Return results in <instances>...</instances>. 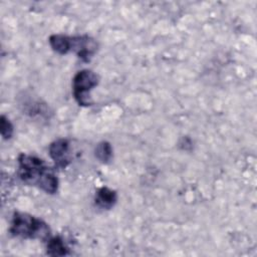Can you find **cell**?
<instances>
[{"instance_id": "cell-1", "label": "cell", "mask_w": 257, "mask_h": 257, "mask_svg": "<svg viewBox=\"0 0 257 257\" xmlns=\"http://www.w3.org/2000/svg\"><path fill=\"white\" fill-rule=\"evenodd\" d=\"M19 177L27 185L35 186L47 194L58 190V179L54 172L39 158L21 154L18 157Z\"/></svg>"}, {"instance_id": "cell-6", "label": "cell", "mask_w": 257, "mask_h": 257, "mask_svg": "<svg viewBox=\"0 0 257 257\" xmlns=\"http://www.w3.org/2000/svg\"><path fill=\"white\" fill-rule=\"evenodd\" d=\"M117 195L114 190H111L107 187H101L97 190L94 197V203L95 205L104 210L111 209L114 204L116 203Z\"/></svg>"}, {"instance_id": "cell-3", "label": "cell", "mask_w": 257, "mask_h": 257, "mask_svg": "<svg viewBox=\"0 0 257 257\" xmlns=\"http://www.w3.org/2000/svg\"><path fill=\"white\" fill-rule=\"evenodd\" d=\"M98 75L90 69H82L73 76L72 90L76 102L81 106L91 104L90 91L98 84Z\"/></svg>"}, {"instance_id": "cell-8", "label": "cell", "mask_w": 257, "mask_h": 257, "mask_svg": "<svg viewBox=\"0 0 257 257\" xmlns=\"http://www.w3.org/2000/svg\"><path fill=\"white\" fill-rule=\"evenodd\" d=\"M48 42L51 48L59 54H66L67 52L70 51L69 36L62 35V34H53L49 37Z\"/></svg>"}, {"instance_id": "cell-5", "label": "cell", "mask_w": 257, "mask_h": 257, "mask_svg": "<svg viewBox=\"0 0 257 257\" xmlns=\"http://www.w3.org/2000/svg\"><path fill=\"white\" fill-rule=\"evenodd\" d=\"M49 156L59 169L66 168L70 163L69 143L67 140L58 139L52 142L49 146Z\"/></svg>"}, {"instance_id": "cell-10", "label": "cell", "mask_w": 257, "mask_h": 257, "mask_svg": "<svg viewBox=\"0 0 257 257\" xmlns=\"http://www.w3.org/2000/svg\"><path fill=\"white\" fill-rule=\"evenodd\" d=\"M0 133L4 140H9L13 135V124L4 114L0 117Z\"/></svg>"}, {"instance_id": "cell-7", "label": "cell", "mask_w": 257, "mask_h": 257, "mask_svg": "<svg viewBox=\"0 0 257 257\" xmlns=\"http://www.w3.org/2000/svg\"><path fill=\"white\" fill-rule=\"evenodd\" d=\"M46 253L50 256H64L68 254V247L59 236L51 237L47 240Z\"/></svg>"}, {"instance_id": "cell-2", "label": "cell", "mask_w": 257, "mask_h": 257, "mask_svg": "<svg viewBox=\"0 0 257 257\" xmlns=\"http://www.w3.org/2000/svg\"><path fill=\"white\" fill-rule=\"evenodd\" d=\"M9 231L15 237L39 240H48L51 233L49 226L43 220L23 212L13 214Z\"/></svg>"}, {"instance_id": "cell-4", "label": "cell", "mask_w": 257, "mask_h": 257, "mask_svg": "<svg viewBox=\"0 0 257 257\" xmlns=\"http://www.w3.org/2000/svg\"><path fill=\"white\" fill-rule=\"evenodd\" d=\"M69 43L70 51H74L85 62H88L97 50V42L88 35L69 37Z\"/></svg>"}, {"instance_id": "cell-9", "label": "cell", "mask_w": 257, "mask_h": 257, "mask_svg": "<svg viewBox=\"0 0 257 257\" xmlns=\"http://www.w3.org/2000/svg\"><path fill=\"white\" fill-rule=\"evenodd\" d=\"M95 158L101 163H108L112 158V148L108 142H100L94 150Z\"/></svg>"}]
</instances>
